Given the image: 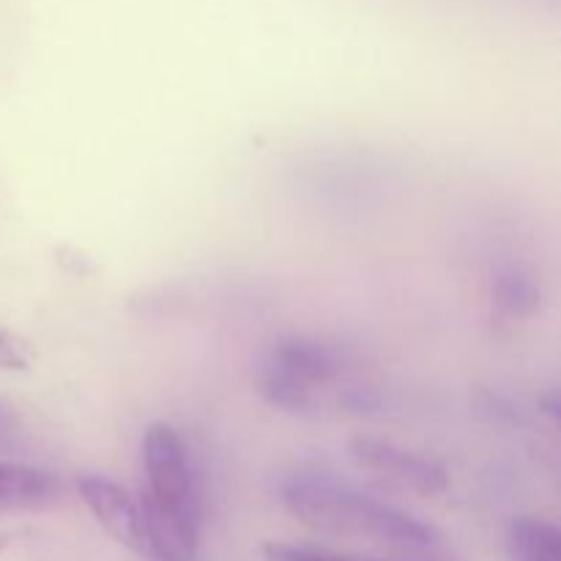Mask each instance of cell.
Listing matches in <instances>:
<instances>
[{
  "instance_id": "1",
  "label": "cell",
  "mask_w": 561,
  "mask_h": 561,
  "mask_svg": "<svg viewBox=\"0 0 561 561\" xmlns=\"http://www.w3.org/2000/svg\"><path fill=\"white\" fill-rule=\"evenodd\" d=\"M148 551L162 561H195L203 531V493L195 458L168 422L146 427L140 442Z\"/></svg>"
},
{
  "instance_id": "2",
  "label": "cell",
  "mask_w": 561,
  "mask_h": 561,
  "mask_svg": "<svg viewBox=\"0 0 561 561\" xmlns=\"http://www.w3.org/2000/svg\"><path fill=\"white\" fill-rule=\"evenodd\" d=\"M283 504L299 524L334 537L378 542L392 551H427L436 531L414 515L378 502L323 474H296L283 485Z\"/></svg>"
},
{
  "instance_id": "3",
  "label": "cell",
  "mask_w": 561,
  "mask_h": 561,
  "mask_svg": "<svg viewBox=\"0 0 561 561\" xmlns=\"http://www.w3.org/2000/svg\"><path fill=\"white\" fill-rule=\"evenodd\" d=\"M263 398L285 411H318L329 403L365 405V389L351 383V362L340 345L321 337H283L255 367Z\"/></svg>"
},
{
  "instance_id": "4",
  "label": "cell",
  "mask_w": 561,
  "mask_h": 561,
  "mask_svg": "<svg viewBox=\"0 0 561 561\" xmlns=\"http://www.w3.org/2000/svg\"><path fill=\"white\" fill-rule=\"evenodd\" d=\"M351 458L359 463V469L370 471L387 485L405 493H416V496H438L449 485L447 469L436 458L405 449L394 442H383V438H354Z\"/></svg>"
},
{
  "instance_id": "5",
  "label": "cell",
  "mask_w": 561,
  "mask_h": 561,
  "mask_svg": "<svg viewBox=\"0 0 561 561\" xmlns=\"http://www.w3.org/2000/svg\"><path fill=\"white\" fill-rule=\"evenodd\" d=\"M77 488H80L82 502L88 504L93 518L104 526V531H107L113 540L131 548L135 553L151 557V551H148L146 518H142L140 499L131 496V493L126 491V488H121L118 482L99 474L80 477V480H77Z\"/></svg>"
},
{
  "instance_id": "6",
  "label": "cell",
  "mask_w": 561,
  "mask_h": 561,
  "mask_svg": "<svg viewBox=\"0 0 561 561\" xmlns=\"http://www.w3.org/2000/svg\"><path fill=\"white\" fill-rule=\"evenodd\" d=\"M58 480L38 466L0 458V513L47 507L58 496Z\"/></svg>"
},
{
  "instance_id": "7",
  "label": "cell",
  "mask_w": 561,
  "mask_h": 561,
  "mask_svg": "<svg viewBox=\"0 0 561 561\" xmlns=\"http://www.w3.org/2000/svg\"><path fill=\"white\" fill-rule=\"evenodd\" d=\"M513 561H561V531L542 518H515L507 529Z\"/></svg>"
},
{
  "instance_id": "8",
  "label": "cell",
  "mask_w": 561,
  "mask_h": 561,
  "mask_svg": "<svg viewBox=\"0 0 561 561\" xmlns=\"http://www.w3.org/2000/svg\"><path fill=\"white\" fill-rule=\"evenodd\" d=\"M263 561H367L356 557H343V553L323 551L312 546H290V542H266L263 546Z\"/></svg>"
},
{
  "instance_id": "9",
  "label": "cell",
  "mask_w": 561,
  "mask_h": 561,
  "mask_svg": "<svg viewBox=\"0 0 561 561\" xmlns=\"http://www.w3.org/2000/svg\"><path fill=\"white\" fill-rule=\"evenodd\" d=\"M502 301L510 307V310L518 312L524 307V301H537L535 296V285L529 279H518V277H510L504 279V288H502Z\"/></svg>"
},
{
  "instance_id": "10",
  "label": "cell",
  "mask_w": 561,
  "mask_h": 561,
  "mask_svg": "<svg viewBox=\"0 0 561 561\" xmlns=\"http://www.w3.org/2000/svg\"><path fill=\"white\" fill-rule=\"evenodd\" d=\"M16 438H20V420H16V414L9 405L0 403V455L9 453L16 444Z\"/></svg>"
},
{
  "instance_id": "11",
  "label": "cell",
  "mask_w": 561,
  "mask_h": 561,
  "mask_svg": "<svg viewBox=\"0 0 561 561\" xmlns=\"http://www.w3.org/2000/svg\"><path fill=\"white\" fill-rule=\"evenodd\" d=\"M22 365H25V354H22L20 345H16L11 337H5V334H0V367H5V370H16V367Z\"/></svg>"
},
{
  "instance_id": "12",
  "label": "cell",
  "mask_w": 561,
  "mask_h": 561,
  "mask_svg": "<svg viewBox=\"0 0 561 561\" xmlns=\"http://www.w3.org/2000/svg\"><path fill=\"white\" fill-rule=\"evenodd\" d=\"M367 561H381V559H367Z\"/></svg>"
}]
</instances>
